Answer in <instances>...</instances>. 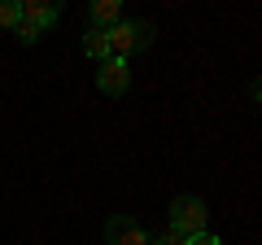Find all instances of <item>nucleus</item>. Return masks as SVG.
Listing matches in <instances>:
<instances>
[{
    "label": "nucleus",
    "instance_id": "39448f33",
    "mask_svg": "<svg viewBox=\"0 0 262 245\" xmlns=\"http://www.w3.org/2000/svg\"><path fill=\"white\" fill-rule=\"evenodd\" d=\"M18 18L31 22V27H39V31H48V27H57L61 9H57L53 0H18Z\"/></svg>",
    "mask_w": 262,
    "mask_h": 245
},
{
    "label": "nucleus",
    "instance_id": "9d476101",
    "mask_svg": "<svg viewBox=\"0 0 262 245\" xmlns=\"http://www.w3.org/2000/svg\"><path fill=\"white\" fill-rule=\"evenodd\" d=\"M149 245H188V236H179L175 228H162L158 236H149Z\"/></svg>",
    "mask_w": 262,
    "mask_h": 245
},
{
    "label": "nucleus",
    "instance_id": "9b49d317",
    "mask_svg": "<svg viewBox=\"0 0 262 245\" xmlns=\"http://www.w3.org/2000/svg\"><path fill=\"white\" fill-rule=\"evenodd\" d=\"M188 245H223V241L214 232H196V236H188Z\"/></svg>",
    "mask_w": 262,
    "mask_h": 245
},
{
    "label": "nucleus",
    "instance_id": "f257e3e1",
    "mask_svg": "<svg viewBox=\"0 0 262 245\" xmlns=\"http://www.w3.org/2000/svg\"><path fill=\"white\" fill-rule=\"evenodd\" d=\"M105 35H110V57L131 62V53H140V48L153 44V22H144V18H122V22H114Z\"/></svg>",
    "mask_w": 262,
    "mask_h": 245
},
{
    "label": "nucleus",
    "instance_id": "f03ea898",
    "mask_svg": "<svg viewBox=\"0 0 262 245\" xmlns=\"http://www.w3.org/2000/svg\"><path fill=\"white\" fill-rule=\"evenodd\" d=\"M206 219H210V210H206V201H201V197H175V201H170V210H166V228H175L179 236L206 232Z\"/></svg>",
    "mask_w": 262,
    "mask_h": 245
},
{
    "label": "nucleus",
    "instance_id": "7ed1b4c3",
    "mask_svg": "<svg viewBox=\"0 0 262 245\" xmlns=\"http://www.w3.org/2000/svg\"><path fill=\"white\" fill-rule=\"evenodd\" d=\"M96 88H101L105 96H122L131 88V62H118V57L101 62V66H96Z\"/></svg>",
    "mask_w": 262,
    "mask_h": 245
},
{
    "label": "nucleus",
    "instance_id": "423d86ee",
    "mask_svg": "<svg viewBox=\"0 0 262 245\" xmlns=\"http://www.w3.org/2000/svg\"><path fill=\"white\" fill-rule=\"evenodd\" d=\"M88 22H92L96 31H110L114 22H122V5L118 0H92V5H88Z\"/></svg>",
    "mask_w": 262,
    "mask_h": 245
},
{
    "label": "nucleus",
    "instance_id": "0eeeda50",
    "mask_svg": "<svg viewBox=\"0 0 262 245\" xmlns=\"http://www.w3.org/2000/svg\"><path fill=\"white\" fill-rule=\"evenodd\" d=\"M83 57H92L96 66H101V62H110V35H105V31H96V27H88V35H83Z\"/></svg>",
    "mask_w": 262,
    "mask_h": 245
},
{
    "label": "nucleus",
    "instance_id": "6e6552de",
    "mask_svg": "<svg viewBox=\"0 0 262 245\" xmlns=\"http://www.w3.org/2000/svg\"><path fill=\"white\" fill-rule=\"evenodd\" d=\"M0 27L5 31L18 27V0H0Z\"/></svg>",
    "mask_w": 262,
    "mask_h": 245
},
{
    "label": "nucleus",
    "instance_id": "1a4fd4ad",
    "mask_svg": "<svg viewBox=\"0 0 262 245\" xmlns=\"http://www.w3.org/2000/svg\"><path fill=\"white\" fill-rule=\"evenodd\" d=\"M13 35H18L22 44H39V39H44V31H39V27H31V22H22V18H18V27H13Z\"/></svg>",
    "mask_w": 262,
    "mask_h": 245
},
{
    "label": "nucleus",
    "instance_id": "20e7f679",
    "mask_svg": "<svg viewBox=\"0 0 262 245\" xmlns=\"http://www.w3.org/2000/svg\"><path fill=\"white\" fill-rule=\"evenodd\" d=\"M105 245H149V232L131 215H114L105 223Z\"/></svg>",
    "mask_w": 262,
    "mask_h": 245
}]
</instances>
